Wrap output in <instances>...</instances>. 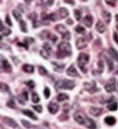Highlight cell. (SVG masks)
<instances>
[{
	"label": "cell",
	"instance_id": "26",
	"mask_svg": "<svg viewBox=\"0 0 118 129\" xmlns=\"http://www.w3.org/2000/svg\"><path fill=\"white\" fill-rule=\"evenodd\" d=\"M69 96L67 95V94H64V93H60L58 95V96H57V100L59 101V102H62V101H64V100H69Z\"/></svg>",
	"mask_w": 118,
	"mask_h": 129
},
{
	"label": "cell",
	"instance_id": "6",
	"mask_svg": "<svg viewBox=\"0 0 118 129\" xmlns=\"http://www.w3.org/2000/svg\"><path fill=\"white\" fill-rule=\"evenodd\" d=\"M87 45V42L84 38H80L76 42V47L78 50L85 48Z\"/></svg>",
	"mask_w": 118,
	"mask_h": 129
},
{
	"label": "cell",
	"instance_id": "37",
	"mask_svg": "<svg viewBox=\"0 0 118 129\" xmlns=\"http://www.w3.org/2000/svg\"><path fill=\"white\" fill-rule=\"evenodd\" d=\"M107 64H108L109 70L112 71L114 68V64H113V60L111 59H107Z\"/></svg>",
	"mask_w": 118,
	"mask_h": 129
},
{
	"label": "cell",
	"instance_id": "57",
	"mask_svg": "<svg viewBox=\"0 0 118 129\" xmlns=\"http://www.w3.org/2000/svg\"><path fill=\"white\" fill-rule=\"evenodd\" d=\"M115 17H117L116 19H117V20H118V14H117V15L115 16Z\"/></svg>",
	"mask_w": 118,
	"mask_h": 129
},
{
	"label": "cell",
	"instance_id": "32",
	"mask_svg": "<svg viewBox=\"0 0 118 129\" xmlns=\"http://www.w3.org/2000/svg\"><path fill=\"white\" fill-rule=\"evenodd\" d=\"M51 34L48 32V31H43L42 32V34H41V38L42 39H50V37H51Z\"/></svg>",
	"mask_w": 118,
	"mask_h": 129
},
{
	"label": "cell",
	"instance_id": "2",
	"mask_svg": "<svg viewBox=\"0 0 118 129\" xmlns=\"http://www.w3.org/2000/svg\"><path fill=\"white\" fill-rule=\"evenodd\" d=\"M75 86V82L74 80H61L57 82L55 84V88L56 90H72Z\"/></svg>",
	"mask_w": 118,
	"mask_h": 129
},
{
	"label": "cell",
	"instance_id": "19",
	"mask_svg": "<svg viewBox=\"0 0 118 129\" xmlns=\"http://www.w3.org/2000/svg\"><path fill=\"white\" fill-rule=\"evenodd\" d=\"M102 16L104 19L105 22L107 24H110V22L111 21V18H112V15L110 12H108L107 11H103L102 12Z\"/></svg>",
	"mask_w": 118,
	"mask_h": 129
},
{
	"label": "cell",
	"instance_id": "31",
	"mask_svg": "<svg viewBox=\"0 0 118 129\" xmlns=\"http://www.w3.org/2000/svg\"><path fill=\"white\" fill-rule=\"evenodd\" d=\"M1 32L2 33V34H3V35H4V36H8V35H9V34H10L11 31L10 29L4 27V28L1 30Z\"/></svg>",
	"mask_w": 118,
	"mask_h": 129
},
{
	"label": "cell",
	"instance_id": "18",
	"mask_svg": "<svg viewBox=\"0 0 118 129\" xmlns=\"http://www.w3.org/2000/svg\"><path fill=\"white\" fill-rule=\"evenodd\" d=\"M85 125L86 126V127L88 128H96V124H95V123L92 119L87 118V117H86Z\"/></svg>",
	"mask_w": 118,
	"mask_h": 129
},
{
	"label": "cell",
	"instance_id": "46",
	"mask_svg": "<svg viewBox=\"0 0 118 129\" xmlns=\"http://www.w3.org/2000/svg\"><path fill=\"white\" fill-rule=\"evenodd\" d=\"M41 18H42V20L46 21V20H48L49 19V15L47 14L45 12H42V13L41 14Z\"/></svg>",
	"mask_w": 118,
	"mask_h": 129
},
{
	"label": "cell",
	"instance_id": "4",
	"mask_svg": "<svg viewBox=\"0 0 118 129\" xmlns=\"http://www.w3.org/2000/svg\"><path fill=\"white\" fill-rule=\"evenodd\" d=\"M52 53V48L48 43H44L43 44L42 50L40 51V54L44 59H48L49 57Z\"/></svg>",
	"mask_w": 118,
	"mask_h": 129
},
{
	"label": "cell",
	"instance_id": "8",
	"mask_svg": "<svg viewBox=\"0 0 118 129\" xmlns=\"http://www.w3.org/2000/svg\"><path fill=\"white\" fill-rule=\"evenodd\" d=\"M59 107L57 103L54 102H49L48 105V110L49 113L52 114H56L59 110Z\"/></svg>",
	"mask_w": 118,
	"mask_h": 129
},
{
	"label": "cell",
	"instance_id": "21",
	"mask_svg": "<svg viewBox=\"0 0 118 129\" xmlns=\"http://www.w3.org/2000/svg\"><path fill=\"white\" fill-rule=\"evenodd\" d=\"M105 89L107 92H111L115 91L116 90V87H115V82L113 83H109L106 86H105Z\"/></svg>",
	"mask_w": 118,
	"mask_h": 129
},
{
	"label": "cell",
	"instance_id": "12",
	"mask_svg": "<svg viewBox=\"0 0 118 129\" xmlns=\"http://www.w3.org/2000/svg\"><path fill=\"white\" fill-rule=\"evenodd\" d=\"M93 17L90 15H87L83 19V22L87 27H91L93 24Z\"/></svg>",
	"mask_w": 118,
	"mask_h": 129
},
{
	"label": "cell",
	"instance_id": "49",
	"mask_svg": "<svg viewBox=\"0 0 118 129\" xmlns=\"http://www.w3.org/2000/svg\"><path fill=\"white\" fill-rule=\"evenodd\" d=\"M98 67H99V69L100 70V72H102L103 71V69H104V64H103L102 61H100L98 62Z\"/></svg>",
	"mask_w": 118,
	"mask_h": 129
},
{
	"label": "cell",
	"instance_id": "14",
	"mask_svg": "<svg viewBox=\"0 0 118 129\" xmlns=\"http://www.w3.org/2000/svg\"><path fill=\"white\" fill-rule=\"evenodd\" d=\"M96 30L100 33H104L106 31V27L101 21H98L96 24Z\"/></svg>",
	"mask_w": 118,
	"mask_h": 129
},
{
	"label": "cell",
	"instance_id": "44",
	"mask_svg": "<svg viewBox=\"0 0 118 129\" xmlns=\"http://www.w3.org/2000/svg\"><path fill=\"white\" fill-rule=\"evenodd\" d=\"M21 124H23V126H24V127H26L27 128H31V124L29 121H27V120H21Z\"/></svg>",
	"mask_w": 118,
	"mask_h": 129
},
{
	"label": "cell",
	"instance_id": "25",
	"mask_svg": "<svg viewBox=\"0 0 118 129\" xmlns=\"http://www.w3.org/2000/svg\"><path fill=\"white\" fill-rule=\"evenodd\" d=\"M107 108L111 111H115L118 108V104L117 102H111L108 106Z\"/></svg>",
	"mask_w": 118,
	"mask_h": 129
},
{
	"label": "cell",
	"instance_id": "28",
	"mask_svg": "<svg viewBox=\"0 0 118 129\" xmlns=\"http://www.w3.org/2000/svg\"><path fill=\"white\" fill-rule=\"evenodd\" d=\"M19 26H20V29H21V30L22 32H27V27L26 22L21 20L20 23H19Z\"/></svg>",
	"mask_w": 118,
	"mask_h": 129
},
{
	"label": "cell",
	"instance_id": "17",
	"mask_svg": "<svg viewBox=\"0 0 118 129\" xmlns=\"http://www.w3.org/2000/svg\"><path fill=\"white\" fill-rule=\"evenodd\" d=\"M59 16L61 19H64V18H66L67 16H69L70 13H69V11L67 10L66 8H60L59 10Z\"/></svg>",
	"mask_w": 118,
	"mask_h": 129
},
{
	"label": "cell",
	"instance_id": "15",
	"mask_svg": "<svg viewBox=\"0 0 118 129\" xmlns=\"http://www.w3.org/2000/svg\"><path fill=\"white\" fill-rule=\"evenodd\" d=\"M102 112V110L101 108L95 107H92L90 109V113L91 115L94 116H99L101 115V113Z\"/></svg>",
	"mask_w": 118,
	"mask_h": 129
},
{
	"label": "cell",
	"instance_id": "45",
	"mask_svg": "<svg viewBox=\"0 0 118 129\" xmlns=\"http://www.w3.org/2000/svg\"><path fill=\"white\" fill-rule=\"evenodd\" d=\"M32 108L37 112H38V113H42V106H33Z\"/></svg>",
	"mask_w": 118,
	"mask_h": 129
},
{
	"label": "cell",
	"instance_id": "16",
	"mask_svg": "<svg viewBox=\"0 0 118 129\" xmlns=\"http://www.w3.org/2000/svg\"><path fill=\"white\" fill-rule=\"evenodd\" d=\"M21 112L24 113L25 116H28L29 118H32L33 120H37L38 118L37 117V116L36 115H34V113H33L32 111H31L30 110H28V109H25V110H21Z\"/></svg>",
	"mask_w": 118,
	"mask_h": 129
},
{
	"label": "cell",
	"instance_id": "27",
	"mask_svg": "<svg viewBox=\"0 0 118 129\" xmlns=\"http://www.w3.org/2000/svg\"><path fill=\"white\" fill-rule=\"evenodd\" d=\"M12 14L16 20H21V14L19 11L15 10H13L12 11Z\"/></svg>",
	"mask_w": 118,
	"mask_h": 129
},
{
	"label": "cell",
	"instance_id": "42",
	"mask_svg": "<svg viewBox=\"0 0 118 129\" xmlns=\"http://www.w3.org/2000/svg\"><path fill=\"white\" fill-rule=\"evenodd\" d=\"M37 14L35 12H33V13L30 14L29 15V19L32 20L33 22L37 20Z\"/></svg>",
	"mask_w": 118,
	"mask_h": 129
},
{
	"label": "cell",
	"instance_id": "58",
	"mask_svg": "<svg viewBox=\"0 0 118 129\" xmlns=\"http://www.w3.org/2000/svg\"><path fill=\"white\" fill-rule=\"evenodd\" d=\"M116 74H117V75H118V71H117V72H116Z\"/></svg>",
	"mask_w": 118,
	"mask_h": 129
},
{
	"label": "cell",
	"instance_id": "48",
	"mask_svg": "<svg viewBox=\"0 0 118 129\" xmlns=\"http://www.w3.org/2000/svg\"><path fill=\"white\" fill-rule=\"evenodd\" d=\"M6 24H7L9 26H10V27L12 26V23H11V20H10V17H9V15H6Z\"/></svg>",
	"mask_w": 118,
	"mask_h": 129
},
{
	"label": "cell",
	"instance_id": "52",
	"mask_svg": "<svg viewBox=\"0 0 118 129\" xmlns=\"http://www.w3.org/2000/svg\"><path fill=\"white\" fill-rule=\"evenodd\" d=\"M114 40L117 44H118V34H117L116 32L114 33Z\"/></svg>",
	"mask_w": 118,
	"mask_h": 129
},
{
	"label": "cell",
	"instance_id": "55",
	"mask_svg": "<svg viewBox=\"0 0 118 129\" xmlns=\"http://www.w3.org/2000/svg\"><path fill=\"white\" fill-rule=\"evenodd\" d=\"M54 3V0H48V2H47V4H48L49 5L51 6Z\"/></svg>",
	"mask_w": 118,
	"mask_h": 129
},
{
	"label": "cell",
	"instance_id": "9",
	"mask_svg": "<svg viewBox=\"0 0 118 129\" xmlns=\"http://www.w3.org/2000/svg\"><path fill=\"white\" fill-rule=\"evenodd\" d=\"M66 72H67V75H69L70 77L75 78V77H78L79 76V74H78L77 71L76 70V68H75L74 64H72L70 68L67 70Z\"/></svg>",
	"mask_w": 118,
	"mask_h": 129
},
{
	"label": "cell",
	"instance_id": "3",
	"mask_svg": "<svg viewBox=\"0 0 118 129\" xmlns=\"http://www.w3.org/2000/svg\"><path fill=\"white\" fill-rule=\"evenodd\" d=\"M90 60V56L89 54L85 53H80L78 58H77V65L80 68L81 71L84 73H86L87 72V69L86 68L85 65Z\"/></svg>",
	"mask_w": 118,
	"mask_h": 129
},
{
	"label": "cell",
	"instance_id": "13",
	"mask_svg": "<svg viewBox=\"0 0 118 129\" xmlns=\"http://www.w3.org/2000/svg\"><path fill=\"white\" fill-rule=\"evenodd\" d=\"M52 64L53 65L54 70L57 72H62L63 71V69L65 67V64H62V63H58V62H52Z\"/></svg>",
	"mask_w": 118,
	"mask_h": 129
},
{
	"label": "cell",
	"instance_id": "34",
	"mask_svg": "<svg viewBox=\"0 0 118 129\" xmlns=\"http://www.w3.org/2000/svg\"><path fill=\"white\" fill-rule=\"evenodd\" d=\"M75 31L77 32V33H84V32H85V29L84 28V27H82V26H81V25H78V26H77V27L75 28Z\"/></svg>",
	"mask_w": 118,
	"mask_h": 129
},
{
	"label": "cell",
	"instance_id": "53",
	"mask_svg": "<svg viewBox=\"0 0 118 129\" xmlns=\"http://www.w3.org/2000/svg\"><path fill=\"white\" fill-rule=\"evenodd\" d=\"M22 96H23V97L25 98V100H28V93H27V92L26 91L24 92H23V94H22Z\"/></svg>",
	"mask_w": 118,
	"mask_h": 129
},
{
	"label": "cell",
	"instance_id": "39",
	"mask_svg": "<svg viewBox=\"0 0 118 129\" xmlns=\"http://www.w3.org/2000/svg\"><path fill=\"white\" fill-rule=\"evenodd\" d=\"M49 19H50L52 21L55 22L58 20V16L57 15L56 13H52V14H49Z\"/></svg>",
	"mask_w": 118,
	"mask_h": 129
},
{
	"label": "cell",
	"instance_id": "54",
	"mask_svg": "<svg viewBox=\"0 0 118 129\" xmlns=\"http://www.w3.org/2000/svg\"><path fill=\"white\" fill-rule=\"evenodd\" d=\"M67 24H69V25H72V24H73V21H72V19H68V20H67Z\"/></svg>",
	"mask_w": 118,
	"mask_h": 129
},
{
	"label": "cell",
	"instance_id": "43",
	"mask_svg": "<svg viewBox=\"0 0 118 129\" xmlns=\"http://www.w3.org/2000/svg\"><path fill=\"white\" fill-rule=\"evenodd\" d=\"M70 38H71V35H70V33L69 31L62 34V39L64 40H70Z\"/></svg>",
	"mask_w": 118,
	"mask_h": 129
},
{
	"label": "cell",
	"instance_id": "47",
	"mask_svg": "<svg viewBox=\"0 0 118 129\" xmlns=\"http://www.w3.org/2000/svg\"><path fill=\"white\" fill-rule=\"evenodd\" d=\"M6 106H7L8 107L11 108H15V103H14L13 100H10L9 102H7Z\"/></svg>",
	"mask_w": 118,
	"mask_h": 129
},
{
	"label": "cell",
	"instance_id": "1",
	"mask_svg": "<svg viewBox=\"0 0 118 129\" xmlns=\"http://www.w3.org/2000/svg\"><path fill=\"white\" fill-rule=\"evenodd\" d=\"M72 54V48L69 43L62 42L58 45L57 58H63L67 56H70Z\"/></svg>",
	"mask_w": 118,
	"mask_h": 129
},
{
	"label": "cell",
	"instance_id": "35",
	"mask_svg": "<svg viewBox=\"0 0 118 129\" xmlns=\"http://www.w3.org/2000/svg\"><path fill=\"white\" fill-rule=\"evenodd\" d=\"M9 89L8 86H6L4 83H1V92H9Z\"/></svg>",
	"mask_w": 118,
	"mask_h": 129
},
{
	"label": "cell",
	"instance_id": "24",
	"mask_svg": "<svg viewBox=\"0 0 118 129\" xmlns=\"http://www.w3.org/2000/svg\"><path fill=\"white\" fill-rule=\"evenodd\" d=\"M109 53H110V56L113 58V59L115 60H116V61H118V52L116 50H115L113 48H110V50H109Z\"/></svg>",
	"mask_w": 118,
	"mask_h": 129
},
{
	"label": "cell",
	"instance_id": "50",
	"mask_svg": "<svg viewBox=\"0 0 118 129\" xmlns=\"http://www.w3.org/2000/svg\"><path fill=\"white\" fill-rule=\"evenodd\" d=\"M50 40L52 41V42L55 43L57 42V40H58V38H57L56 35H54V34H52L51 37H50Z\"/></svg>",
	"mask_w": 118,
	"mask_h": 129
},
{
	"label": "cell",
	"instance_id": "23",
	"mask_svg": "<svg viewBox=\"0 0 118 129\" xmlns=\"http://www.w3.org/2000/svg\"><path fill=\"white\" fill-rule=\"evenodd\" d=\"M105 122L109 126H114L116 123V119L113 116H107L105 118Z\"/></svg>",
	"mask_w": 118,
	"mask_h": 129
},
{
	"label": "cell",
	"instance_id": "33",
	"mask_svg": "<svg viewBox=\"0 0 118 129\" xmlns=\"http://www.w3.org/2000/svg\"><path fill=\"white\" fill-rule=\"evenodd\" d=\"M39 74L41 75H47L48 74V72H47V70H46L43 66H39Z\"/></svg>",
	"mask_w": 118,
	"mask_h": 129
},
{
	"label": "cell",
	"instance_id": "7",
	"mask_svg": "<svg viewBox=\"0 0 118 129\" xmlns=\"http://www.w3.org/2000/svg\"><path fill=\"white\" fill-rule=\"evenodd\" d=\"M2 67V69L6 72H10L12 70L11 64L9 63V62L5 59H2L1 60V68Z\"/></svg>",
	"mask_w": 118,
	"mask_h": 129
},
{
	"label": "cell",
	"instance_id": "5",
	"mask_svg": "<svg viewBox=\"0 0 118 129\" xmlns=\"http://www.w3.org/2000/svg\"><path fill=\"white\" fill-rule=\"evenodd\" d=\"M84 86L86 90L90 92V93H95L100 90V89L97 88L95 81H92L91 82H85L84 84Z\"/></svg>",
	"mask_w": 118,
	"mask_h": 129
},
{
	"label": "cell",
	"instance_id": "10",
	"mask_svg": "<svg viewBox=\"0 0 118 129\" xmlns=\"http://www.w3.org/2000/svg\"><path fill=\"white\" fill-rule=\"evenodd\" d=\"M3 120H4V122L6 124H7L8 126H9L11 128H19L18 124L14 121V120H13L11 118H8V117H4V118H3Z\"/></svg>",
	"mask_w": 118,
	"mask_h": 129
},
{
	"label": "cell",
	"instance_id": "40",
	"mask_svg": "<svg viewBox=\"0 0 118 129\" xmlns=\"http://www.w3.org/2000/svg\"><path fill=\"white\" fill-rule=\"evenodd\" d=\"M106 3H107L108 5L112 6H115L118 0H105Z\"/></svg>",
	"mask_w": 118,
	"mask_h": 129
},
{
	"label": "cell",
	"instance_id": "11",
	"mask_svg": "<svg viewBox=\"0 0 118 129\" xmlns=\"http://www.w3.org/2000/svg\"><path fill=\"white\" fill-rule=\"evenodd\" d=\"M74 118H75V120L79 124L85 125V124L86 117H84L82 113H76L74 116Z\"/></svg>",
	"mask_w": 118,
	"mask_h": 129
},
{
	"label": "cell",
	"instance_id": "36",
	"mask_svg": "<svg viewBox=\"0 0 118 129\" xmlns=\"http://www.w3.org/2000/svg\"><path fill=\"white\" fill-rule=\"evenodd\" d=\"M24 83H25L29 88H31V89H33V88L35 87V82L33 80H31L27 81V82H25Z\"/></svg>",
	"mask_w": 118,
	"mask_h": 129
},
{
	"label": "cell",
	"instance_id": "22",
	"mask_svg": "<svg viewBox=\"0 0 118 129\" xmlns=\"http://www.w3.org/2000/svg\"><path fill=\"white\" fill-rule=\"evenodd\" d=\"M22 70L27 73H32L34 72V67L29 64H25L22 66Z\"/></svg>",
	"mask_w": 118,
	"mask_h": 129
},
{
	"label": "cell",
	"instance_id": "41",
	"mask_svg": "<svg viewBox=\"0 0 118 129\" xmlns=\"http://www.w3.org/2000/svg\"><path fill=\"white\" fill-rule=\"evenodd\" d=\"M44 96L46 98H49V97L50 96V90L49 88L46 87L44 88Z\"/></svg>",
	"mask_w": 118,
	"mask_h": 129
},
{
	"label": "cell",
	"instance_id": "29",
	"mask_svg": "<svg viewBox=\"0 0 118 129\" xmlns=\"http://www.w3.org/2000/svg\"><path fill=\"white\" fill-rule=\"evenodd\" d=\"M74 14H75L76 20L80 21L81 20V18H82V12H81V11L79 10H75L74 11Z\"/></svg>",
	"mask_w": 118,
	"mask_h": 129
},
{
	"label": "cell",
	"instance_id": "56",
	"mask_svg": "<svg viewBox=\"0 0 118 129\" xmlns=\"http://www.w3.org/2000/svg\"><path fill=\"white\" fill-rule=\"evenodd\" d=\"M32 0H24V2L27 3V4H30L31 2H32Z\"/></svg>",
	"mask_w": 118,
	"mask_h": 129
},
{
	"label": "cell",
	"instance_id": "51",
	"mask_svg": "<svg viewBox=\"0 0 118 129\" xmlns=\"http://www.w3.org/2000/svg\"><path fill=\"white\" fill-rule=\"evenodd\" d=\"M64 2L69 4H72V5L75 4V0H64Z\"/></svg>",
	"mask_w": 118,
	"mask_h": 129
},
{
	"label": "cell",
	"instance_id": "20",
	"mask_svg": "<svg viewBox=\"0 0 118 129\" xmlns=\"http://www.w3.org/2000/svg\"><path fill=\"white\" fill-rule=\"evenodd\" d=\"M55 30L57 32H59V34H63L64 33L68 32V30H67V29L66 28V27L64 26L63 24H57V25L55 27Z\"/></svg>",
	"mask_w": 118,
	"mask_h": 129
},
{
	"label": "cell",
	"instance_id": "38",
	"mask_svg": "<svg viewBox=\"0 0 118 129\" xmlns=\"http://www.w3.org/2000/svg\"><path fill=\"white\" fill-rule=\"evenodd\" d=\"M34 42V40L32 38H26L24 39V42L26 44L27 47H28L29 44H31V43Z\"/></svg>",
	"mask_w": 118,
	"mask_h": 129
},
{
	"label": "cell",
	"instance_id": "30",
	"mask_svg": "<svg viewBox=\"0 0 118 129\" xmlns=\"http://www.w3.org/2000/svg\"><path fill=\"white\" fill-rule=\"evenodd\" d=\"M32 102H34V103H37V102H39V97L37 95V93H36V92L32 93Z\"/></svg>",
	"mask_w": 118,
	"mask_h": 129
},
{
	"label": "cell",
	"instance_id": "59",
	"mask_svg": "<svg viewBox=\"0 0 118 129\" xmlns=\"http://www.w3.org/2000/svg\"><path fill=\"white\" fill-rule=\"evenodd\" d=\"M117 29H118V24H117Z\"/></svg>",
	"mask_w": 118,
	"mask_h": 129
}]
</instances>
